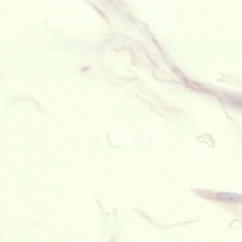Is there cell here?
Wrapping results in <instances>:
<instances>
[{
    "label": "cell",
    "mask_w": 242,
    "mask_h": 242,
    "mask_svg": "<svg viewBox=\"0 0 242 242\" xmlns=\"http://www.w3.org/2000/svg\"><path fill=\"white\" fill-rule=\"evenodd\" d=\"M216 195L220 199L229 201L238 202L242 201V194H239L220 192L217 193Z\"/></svg>",
    "instance_id": "cell-1"
},
{
    "label": "cell",
    "mask_w": 242,
    "mask_h": 242,
    "mask_svg": "<svg viewBox=\"0 0 242 242\" xmlns=\"http://www.w3.org/2000/svg\"><path fill=\"white\" fill-rule=\"evenodd\" d=\"M89 67H87L84 69H81V70L82 71H85L86 70H87L88 69H89Z\"/></svg>",
    "instance_id": "cell-2"
}]
</instances>
